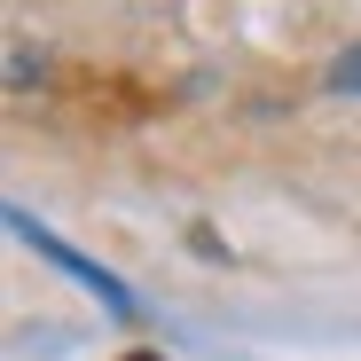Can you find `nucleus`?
<instances>
[{"label":"nucleus","mask_w":361,"mask_h":361,"mask_svg":"<svg viewBox=\"0 0 361 361\" xmlns=\"http://www.w3.org/2000/svg\"><path fill=\"white\" fill-rule=\"evenodd\" d=\"M330 87H338V94H361V47H353V55H338V63H330Z\"/></svg>","instance_id":"f257e3e1"}]
</instances>
